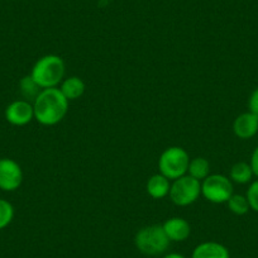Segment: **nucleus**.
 Returning a JSON list of instances; mask_svg holds the SVG:
<instances>
[{
	"mask_svg": "<svg viewBox=\"0 0 258 258\" xmlns=\"http://www.w3.org/2000/svg\"><path fill=\"white\" fill-rule=\"evenodd\" d=\"M69 103L58 88L42 89L33 101L34 119L42 125H56L68 114Z\"/></svg>",
	"mask_w": 258,
	"mask_h": 258,
	"instance_id": "nucleus-1",
	"label": "nucleus"
},
{
	"mask_svg": "<svg viewBox=\"0 0 258 258\" xmlns=\"http://www.w3.org/2000/svg\"><path fill=\"white\" fill-rule=\"evenodd\" d=\"M66 66L57 54H46L36 61L31 71V78L41 89L57 88L64 79Z\"/></svg>",
	"mask_w": 258,
	"mask_h": 258,
	"instance_id": "nucleus-2",
	"label": "nucleus"
},
{
	"mask_svg": "<svg viewBox=\"0 0 258 258\" xmlns=\"http://www.w3.org/2000/svg\"><path fill=\"white\" fill-rule=\"evenodd\" d=\"M168 237L166 235L162 225H147L137 232L135 237V244L141 253L146 255H161L170 247Z\"/></svg>",
	"mask_w": 258,
	"mask_h": 258,
	"instance_id": "nucleus-3",
	"label": "nucleus"
},
{
	"mask_svg": "<svg viewBox=\"0 0 258 258\" xmlns=\"http://www.w3.org/2000/svg\"><path fill=\"white\" fill-rule=\"evenodd\" d=\"M190 157L188 153L182 147H168L161 153L158 160V168L160 173L168 178V180H176L181 176L187 173Z\"/></svg>",
	"mask_w": 258,
	"mask_h": 258,
	"instance_id": "nucleus-4",
	"label": "nucleus"
},
{
	"mask_svg": "<svg viewBox=\"0 0 258 258\" xmlns=\"http://www.w3.org/2000/svg\"><path fill=\"white\" fill-rule=\"evenodd\" d=\"M202 195V181L191 177L190 175H183L173 180L170 187L171 202L177 207H188L194 204Z\"/></svg>",
	"mask_w": 258,
	"mask_h": 258,
	"instance_id": "nucleus-5",
	"label": "nucleus"
},
{
	"mask_svg": "<svg viewBox=\"0 0 258 258\" xmlns=\"http://www.w3.org/2000/svg\"><path fill=\"white\" fill-rule=\"evenodd\" d=\"M202 195L213 204H224L233 195V182L229 177L213 173L202 181Z\"/></svg>",
	"mask_w": 258,
	"mask_h": 258,
	"instance_id": "nucleus-6",
	"label": "nucleus"
},
{
	"mask_svg": "<svg viewBox=\"0 0 258 258\" xmlns=\"http://www.w3.org/2000/svg\"><path fill=\"white\" fill-rule=\"evenodd\" d=\"M23 182V171L12 158H0V190L12 192L21 187Z\"/></svg>",
	"mask_w": 258,
	"mask_h": 258,
	"instance_id": "nucleus-7",
	"label": "nucleus"
},
{
	"mask_svg": "<svg viewBox=\"0 0 258 258\" xmlns=\"http://www.w3.org/2000/svg\"><path fill=\"white\" fill-rule=\"evenodd\" d=\"M7 121L12 125L23 126L31 123L34 119L33 104L29 103L28 100H16L9 104L6 108Z\"/></svg>",
	"mask_w": 258,
	"mask_h": 258,
	"instance_id": "nucleus-8",
	"label": "nucleus"
},
{
	"mask_svg": "<svg viewBox=\"0 0 258 258\" xmlns=\"http://www.w3.org/2000/svg\"><path fill=\"white\" fill-rule=\"evenodd\" d=\"M163 230L171 242H183L191 234V225L187 220L180 217H173L162 224Z\"/></svg>",
	"mask_w": 258,
	"mask_h": 258,
	"instance_id": "nucleus-9",
	"label": "nucleus"
},
{
	"mask_svg": "<svg viewBox=\"0 0 258 258\" xmlns=\"http://www.w3.org/2000/svg\"><path fill=\"white\" fill-rule=\"evenodd\" d=\"M234 135L240 140H249L258 132V119L250 111L243 113L235 118L233 123Z\"/></svg>",
	"mask_w": 258,
	"mask_h": 258,
	"instance_id": "nucleus-10",
	"label": "nucleus"
},
{
	"mask_svg": "<svg viewBox=\"0 0 258 258\" xmlns=\"http://www.w3.org/2000/svg\"><path fill=\"white\" fill-rule=\"evenodd\" d=\"M191 258H230L229 250L222 243L203 242L194 248Z\"/></svg>",
	"mask_w": 258,
	"mask_h": 258,
	"instance_id": "nucleus-11",
	"label": "nucleus"
},
{
	"mask_svg": "<svg viewBox=\"0 0 258 258\" xmlns=\"http://www.w3.org/2000/svg\"><path fill=\"white\" fill-rule=\"evenodd\" d=\"M171 182L166 176L162 173H156V175L151 176L150 180L147 181L146 185V190L147 194L153 199H163L170 194Z\"/></svg>",
	"mask_w": 258,
	"mask_h": 258,
	"instance_id": "nucleus-12",
	"label": "nucleus"
},
{
	"mask_svg": "<svg viewBox=\"0 0 258 258\" xmlns=\"http://www.w3.org/2000/svg\"><path fill=\"white\" fill-rule=\"evenodd\" d=\"M85 83L83 81V79L78 78V76H70V78L63 79L62 83L59 84V90L69 101L81 98L85 93Z\"/></svg>",
	"mask_w": 258,
	"mask_h": 258,
	"instance_id": "nucleus-13",
	"label": "nucleus"
},
{
	"mask_svg": "<svg viewBox=\"0 0 258 258\" xmlns=\"http://www.w3.org/2000/svg\"><path fill=\"white\" fill-rule=\"evenodd\" d=\"M187 175L197 180L203 181L210 175V163L204 157H195L190 160L187 168Z\"/></svg>",
	"mask_w": 258,
	"mask_h": 258,
	"instance_id": "nucleus-14",
	"label": "nucleus"
},
{
	"mask_svg": "<svg viewBox=\"0 0 258 258\" xmlns=\"http://www.w3.org/2000/svg\"><path fill=\"white\" fill-rule=\"evenodd\" d=\"M253 177V171L247 162H237L230 168V180L235 183H248Z\"/></svg>",
	"mask_w": 258,
	"mask_h": 258,
	"instance_id": "nucleus-15",
	"label": "nucleus"
},
{
	"mask_svg": "<svg viewBox=\"0 0 258 258\" xmlns=\"http://www.w3.org/2000/svg\"><path fill=\"white\" fill-rule=\"evenodd\" d=\"M227 204L230 212L235 215H244L250 209L247 198L239 195V194H233L230 199L227 202Z\"/></svg>",
	"mask_w": 258,
	"mask_h": 258,
	"instance_id": "nucleus-16",
	"label": "nucleus"
},
{
	"mask_svg": "<svg viewBox=\"0 0 258 258\" xmlns=\"http://www.w3.org/2000/svg\"><path fill=\"white\" fill-rule=\"evenodd\" d=\"M19 88H21V93L22 95L26 98V100L32 99L33 101L42 90V89L34 83V80L31 78V75L24 76V78L22 79L21 83H19Z\"/></svg>",
	"mask_w": 258,
	"mask_h": 258,
	"instance_id": "nucleus-17",
	"label": "nucleus"
},
{
	"mask_svg": "<svg viewBox=\"0 0 258 258\" xmlns=\"http://www.w3.org/2000/svg\"><path fill=\"white\" fill-rule=\"evenodd\" d=\"M14 219V207L8 200L0 199V230L8 227Z\"/></svg>",
	"mask_w": 258,
	"mask_h": 258,
	"instance_id": "nucleus-18",
	"label": "nucleus"
},
{
	"mask_svg": "<svg viewBox=\"0 0 258 258\" xmlns=\"http://www.w3.org/2000/svg\"><path fill=\"white\" fill-rule=\"evenodd\" d=\"M248 200L249 208L254 212L258 213V180L253 181L249 185L247 190V195H245Z\"/></svg>",
	"mask_w": 258,
	"mask_h": 258,
	"instance_id": "nucleus-19",
	"label": "nucleus"
},
{
	"mask_svg": "<svg viewBox=\"0 0 258 258\" xmlns=\"http://www.w3.org/2000/svg\"><path fill=\"white\" fill-rule=\"evenodd\" d=\"M248 108H249L250 113L257 116L258 119V88L250 94L249 101H248Z\"/></svg>",
	"mask_w": 258,
	"mask_h": 258,
	"instance_id": "nucleus-20",
	"label": "nucleus"
},
{
	"mask_svg": "<svg viewBox=\"0 0 258 258\" xmlns=\"http://www.w3.org/2000/svg\"><path fill=\"white\" fill-rule=\"evenodd\" d=\"M250 168L253 171V175L258 177V147L253 151L252 156H250Z\"/></svg>",
	"mask_w": 258,
	"mask_h": 258,
	"instance_id": "nucleus-21",
	"label": "nucleus"
},
{
	"mask_svg": "<svg viewBox=\"0 0 258 258\" xmlns=\"http://www.w3.org/2000/svg\"><path fill=\"white\" fill-rule=\"evenodd\" d=\"M162 258H186L185 255L180 254V253H167V254L163 255Z\"/></svg>",
	"mask_w": 258,
	"mask_h": 258,
	"instance_id": "nucleus-22",
	"label": "nucleus"
}]
</instances>
